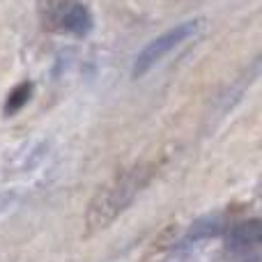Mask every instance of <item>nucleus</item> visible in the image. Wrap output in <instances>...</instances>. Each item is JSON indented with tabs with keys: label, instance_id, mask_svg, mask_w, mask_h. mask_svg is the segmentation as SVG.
<instances>
[{
	"label": "nucleus",
	"instance_id": "nucleus-6",
	"mask_svg": "<svg viewBox=\"0 0 262 262\" xmlns=\"http://www.w3.org/2000/svg\"><path fill=\"white\" fill-rule=\"evenodd\" d=\"M32 90H35V88H32V83H30V81L18 83V85L7 95V99H5L3 115L12 118V115H16L21 108H26V104L32 99Z\"/></svg>",
	"mask_w": 262,
	"mask_h": 262
},
{
	"label": "nucleus",
	"instance_id": "nucleus-3",
	"mask_svg": "<svg viewBox=\"0 0 262 262\" xmlns=\"http://www.w3.org/2000/svg\"><path fill=\"white\" fill-rule=\"evenodd\" d=\"M260 221L258 219H249V221H242L237 226H232L228 230L226 237V249L230 251L232 255H242L249 253V251L258 249L260 244Z\"/></svg>",
	"mask_w": 262,
	"mask_h": 262
},
{
	"label": "nucleus",
	"instance_id": "nucleus-7",
	"mask_svg": "<svg viewBox=\"0 0 262 262\" xmlns=\"http://www.w3.org/2000/svg\"><path fill=\"white\" fill-rule=\"evenodd\" d=\"M78 3V0H39V18L41 26L46 30H55L58 26V18L62 16V12L69 7V5Z\"/></svg>",
	"mask_w": 262,
	"mask_h": 262
},
{
	"label": "nucleus",
	"instance_id": "nucleus-1",
	"mask_svg": "<svg viewBox=\"0 0 262 262\" xmlns=\"http://www.w3.org/2000/svg\"><path fill=\"white\" fill-rule=\"evenodd\" d=\"M154 170L157 168L152 163H138V166H131L120 172L118 177H113L92 198L90 207L85 212V230L99 232L104 228H108L124 209H129L134 205L138 193L152 182Z\"/></svg>",
	"mask_w": 262,
	"mask_h": 262
},
{
	"label": "nucleus",
	"instance_id": "nucleus-5",
	"mask_svg": "<svg viewBox=\"0 0 262 262\" xmlns=\"http://www.w3.org/2000/svg\"><path fill=\"white\" fill-rule=\"evenodd\" d=\"M226 228V219L221 214H209V216H203L189 228V232L184 235V244H195V242L209 239V237H216L223 232Z\"/></svg>",
	"mask_w": 262,
	"mask_h": 262
},
{
	"label": "nucleus",
	"instance_id": "nucleus-4",
	"mask_svg": "<svg viewBox=\"0 0 262 262\" xmlns=\"http://www.w3.org/2000/svg\"><path fill=\"white\" fill-rule=\"evenodd\" d=\"M55 30H64V32H69V35H76V37L88 35V32L92 30V14H90V9H88L83 3L69 5V7L62 12V16L58 18Z\"/></svg>",
	"mask_w": 262,
	"mask_h": 262
},
{
	"label": "nucleus",
	"instance_id": "nucleus-2",
	"mask_svg": "<svg viewBox=\"0 0 262 262\" xmlns=\"http://www.w3.org/2000/svg\"><path fill=\"white\" fill-rule=\"evenodd\" d=\"M200 26H203V21H200V18H191V21L177 23V26L168 28L166 32H161V35L154 37L152 41H147V44L140 49V53L136 55L131 76H134V78L145 76V74H147L149 69L157 67V64L161 62L166 55H170L177 46H182L186 39H191V37L200 30Z\"/></svg>",
	"mask_w": 262,
	"mask_h": 262
}]
</instances>
